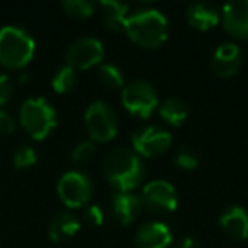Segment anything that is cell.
I'll return each instance as SVG.
<instances>
[{"label": "cell", "mask_w": 248, "mask_h": 248, "mask_svg": "<svg viewBox=\"0 0 248 248\" xmlns=\"http://www.w3.org/2000/svg\"><path fill=\"white\" fill-rule=\"evenodd\" d=\"M141 201L133 192H117L112 197V211L117 223L123 226H128L138 217L141 211Z\"/></svg>", "instance_id": "obj_16"}, {"label": "cell", "mask_w": 248, "mask_h": 248, "mask_svg": "<svg viewBox=\"0 0 248 248\" xmlns=\"http://www.w3.org/2000/svg\"><path fill=\"white\" fill-rule=\"evenodd\" d=\"M100 9L104 12V24H106V28L109 31L112 32L124 31V26H126V21H128V12H129L128 4L109 0V2H100Z\"/></svg>", "instance_id": "obj_18"}, {"label": "cell", "mask_w": 248, "mask_h": 248, "mask_svg": "<svg viewBox=\"0 0 248 248\" xmlns=\"http://www.w3.org/2000/svg\"><path fill=\"white\" fill-rule=\"evenodd\" d=\"M186 17L190 28L197 29V31H209V29L216 28L221 16L214 5L206 4V2H194L187 7Z\"/></svg>", "instance_id": "obj_15"}, {"label": "cell", "mask_w": 248, "mask_h": 248, "mask_svg": "<svg viewBox=\"0 0 248 248\" xmlns=\"http://www.w3.org/2000/svg\"><path fill=\"white\" fill-rule=\"evenodd\" d=\"M62 7L73 19H87L95 12V4L90 0H63Z\"/></svg>", "instance_id": "obj_22"}, {"label": "cell", "mask_w": 248, "mask_h": 248, "mask_svg": "<svg viewBox=\"0 0 248 248\" xmlns=\"http://www.w3.org/2000/svg\"><path fill=\"white\" fill-rule=\"evenodd\" d=\"M133 150L136 155L146 156V158H153L172 146V136L169 131L156 126H145V128L138 129L131 138Z\"/></svg>", "instance_id": "obj_10"}, {"label": "cell", "mask_w": 248, "mask_h": 248, "mask_svg": "<svg viewBox=\"0 0 248 248\" xmlns=\"http://www.w3.org/2000/svg\"><path fill=\"white\" fill-rule=\"evenodd\" d=\"M93 155H95V145H93V141H82L73 148L72 160L75 163H87L92 160Z\"/></svg>", "instance_id": "obj_25"}, {"label": "cell", "mask_w": 248, "mask_h": 248, "mask_svg": "<svg viewBox=\"0 0 248 248\" xmlns=\"http://www.w3.org/2000/svg\"><path fill=\"white\" fill-rule=\"evenodd\" d=\"M85 128L92 141L107 143L117 135V116L109 104L95 100L85 112Z\"/></svg>", "instance_id": "obj_6"}, {"label": "cell", "mask_w": 248, "mask_h": 248, "mask_svg": "<svg viewBox=\"0 0 248 248\" xmlns=\"http://www.w3.org/2000/svg\"><path fill=\"white\" fill-rule=\"evenodd\" d=\"M141 206L153 214H169L177 209L175 187L167 180H152L143 187Z\"/></svg>", "instance_id": "obj_8"}, {"label": "cell", "mask_w": 248, "mask_h": 248, "mask_svg": "<svg viewBox=\"0 0 248 248\" xmlns=\"http://www.w3.org/2000/svg\"><path fill=\"white\" fill-rule=\"evenodd\" d=\"M80 231V221L72 213H60L48 224V234L53 241H62L75 236Z\"/></svg>", "instance_id": "obj_17"}, {"label": "cell", "mask_w": 248, "mask_h": 248, "mask_svg": "<svg viewBox=\"0 0 248 248\" xmlns=\"http://www.w3.org/2000/svg\"><path fill=\"white\" fill-rule=\"evenodd\" d=\"M92 180L89 179V175L78 170H70L63 173L58 182L60 199L66 207H72V209L85 206L92 197Z\"/></svg>", "instance_id": "obj_7"}, {"label": "cell", "mask_w": 248, "mask_h": 248, "mask_svg": "<svg viewBox=\"0 0 248 248\" xmlns=\"http://www.w3.org/2000/svg\"><path fill=\"white\" fill-rule=\"evenodd\" d=\"M124 31L135 45L145 49H155L162 46L169 34L165 16L155 9H141L128 16Z\"/></svg>", "instance_id": "obj_2"}, {"label": "cell", "mask_w": 248, "mask_h": 248, "mask_svg": "<svg viewBox=\"0 0 248 248\" xmlns=\"http://www.w3.org/2000/svg\"><path fill=\"white\" fill-rule=\"evenodd\" d=\"M102 170L107 182L119 192H131L145 177V167L140 156L128 148H116L109 152L104 160Z\"/></svg>", "instance_id": "obj_1"}, {"label": "cell", "mask_w": 248, "mask_h": 248, "mask_svg": "<svg viewBox=\"0 0 248 248\" xmlns=\"http://www.w3.org/2000/svg\"><path fill=\"white\" fill-rule=\"evenodd\" d=\"M66 65L73 70H87L99 65L104 58V46L97 38L83 36L78 38L66 49Z\"/></svg>", "instance_id": "obj_9"}, {"label": "cell", "mask_w": 248, "mask_h": 248, "mask_svg": "<svg viewBox=\"0 0 248 248\" xmlns=\"http://www.w3.org/2000/svg\"><path fill=\"white\" fill-rule=\"evenodd\" d=\"M19 121L29 136L41 141L56 128V110L43 97H31L21 104Z\"/></svg>", "instance_id": "obj_4"}, {"label": "cell", "mask_w": 248, "mask_h": 248, "mask_svg": "<svg viewBox=\"0 0 248 248\" xmlns=\"http://www.w3.org/2000/svg\"><path fill=\"white\" fill-rule=\"evenodd\" d=\"M16 129V119L11 112L0 109V135H9Z\"/></svg>", "instance_id": "obj_27"}, {"label": "cell", "mask_w": 248, "mask_h": 248, "mask_svg": "<svg viewBox=\"0 0 248 248\" xmlns=\"http://www.w3.org/2000/svg\"><path fill=\"white\" fill-rule=\"evenodd\" d=\"M197 163H199L197 155L190 148H180L179 152L175 153V165L179 167V169L190 172V170L197 169Z\"/></svg>", "instance_id": "obj_24"}, {"label": "cell", "mask_w": 248, "mask_h": 248, "mask_svg": "<svg viewBox=\"0 0 248 248\" xmlns=\"http://www.w3.org/2000/svg\"><path fill=\"white\" fill-rule=\"evenodd\" d=\"M12 162H14L16 169H29L38 162V153L32 146L21 145L16 148L14 155H12Z\"/></svg>", "instance_id": "obj_23"}, {"label": "cell", "mask_w": 248, "mask_h": 248, "mask_svg": "<svg viewBox=\"0 0 248 248\" xmlns=\"http://www.w3.org/2000/svg\"><path fill=\"white\" fill-rule=\"evenodd\" d=\"M241 63H243V55H241L240 46H236L234 43L219 45L211 60L213 72L221 78H230L236 75L241 68Z\"/></svg>", "instance_id": "obj_11"}, {"label": "cell", "mask_w": 248, "mask_h": 248, "mask_svg": "<svg viewBox=\"0 0 248 248\" xmlns=\"http://www.w3.org/2000/svg\"><path fill=\"white\" fill-rule=\"evenodd\" d=\"M77 70H73L72 66L65 65L62 68L56 70V73L53 75L51 78V87L55 92L58 93H65V92H70L73 87L77 85Z\"/></svg>", "instance_id": "obj_20"}, {"label": "cell", "mask_w": 248, "mask_h": 248, "mask_svg": "<svg viewBox=\"0 0 248 248\" xmlns=\"http://www.w3.org/2000/svg\"><path fill=\"white\" fill-rule=\"evenodd\" d=\"M85 221L92 226H100L104 223V213L99 206H89L85 211Z\"/></svg>", "instance_id": "obj_28"}, {"label": "cell", "mask_w": 248, "mask_h": 248, "mask_svg": "<svg viewBox=\"0 0 248 248\" xmlns=\"http://www.w3.org/2000/svg\"><path fill=\"white\" fill-rule=\"evenodd\" d=\"M135 243L138 248H169L172 245V233L165 223L148 221L138 228Z\"/></svg>", "instance_id": "obj_13"}, {"label": "cell", "mask_w": 248, "mask_h": 248, "mask_svg": "<svg viewBox=\"0 0 248 248\" xmlns=\"http://www.w3.org/2000/svg\"><path fill=\"white\" fill-rule=\"evenodd\" d=\"M121 102L124 109L140 119H148L158 107L156 90L146 80H133L131 83L123 87Z\"/></svg>", "instance_id": "obj_5"}, {"label": "cell", "mask_w": 248, "mask_h": 248, "mask_svg": "<svg viewBox=\"0 0 248 248\" xmlns=\"http://www.w3.org/2000/svg\"><path fill=\"white\" fill-rule=\"evenodd\" d=\"M14 95V82L9 75L0 73V109L9 102Z\"/></svg>", "instance_id": "obj_26"}, {"label": "cell", "mask_w": 248, "mask_h": 248, "mask_svg": "<svg viewBox=\"0 0 248 248\" xmlns=\"http://www.w3.org/2000/svg\"><path fill=\"white\" fill-rule=\"evenodd\" d=\"M223 231L234 241H243L248 238V213L240 206H231L224 209L219 216Z\"/></svg>", "instance_id": "obj_14"}, {"label": "cell", "mask_w": 248, "mask_h": 248, "mask_svg": "<svg viewBox=\"0 0 248 248\" xmlns=\"http://www.w3.org/2000/svg\"><path fill=\"white\" fill-rule=\"evenodd\" d=\"M36 51L34 38L19 26L0 29V63L5 68H24Z\"/></svg>", "instance_id": "obj_3"}, {"label": "cell", "mask_w": 248, "mask_h": 248, "mask_svg": "<svg viewBox=\"0 0 248 248\" xmlns=\"http://www.w3.org/2000/svg\"><path fill=\"white\" fill-rule=\"evenodd\" d=\"M179 248H201L199 247V243H197L194 238H190V236H186L182 241H180V247Z\"/></svg>", "instance_id": "obj_29"}, {"label": "cell", "mask_w": 248, "mask_h": 248, "mask_svg": "<svg viewBox=\"0 0 248 248\" xmlns=\"http://www.w3.org/2000/svg\"><path fill=\"white\" fill-rule=\"evenodd\" d=\"M97 75H99L100 83H102L106 89L116 90V89H123V87H124L123 72H121L116 65L104 63V65H100L99 70H97Z\"/></svg>", "instance_id": "obj_21"}, {"label": "cell", "mask_w": 248, "mask_h": 248, "mask_svg": "<svg viewBox=\"0 0 248 248\" xmlns=\"http://www.w3.org/2000/svg\"><path fill=\"white\" fill-rule=\"evenodd\" d=\"M223 26L230 36L248 39V0H234L223 7Z\"/></svg>", "instance_id": "obj_12"}, {"label": "cell", "mask_w": 248, "mask_h": 248, "mask_svg": "<svg viewBox=\"0 0 248 248\" xmlns=\"http://www.w3.org/2000/svg\"><path fill=\"white\" fill-rule=\"evenodd\" d=\"M158 114L167 124H170V126H180V124L186 123L189 109H187V104L184 102V100L177 99V97H172V99H167L160 104Z\"/></svg>", "instance_id": "obj_19"}]
</instances>
